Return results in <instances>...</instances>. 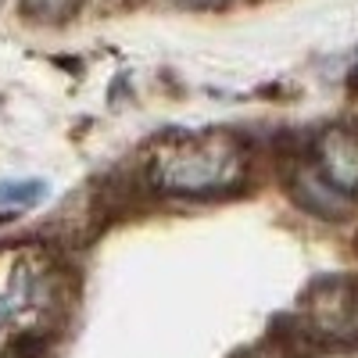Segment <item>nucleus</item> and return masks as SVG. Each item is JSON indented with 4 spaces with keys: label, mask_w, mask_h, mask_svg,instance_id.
Wrapping results in <instances>:
<instances>
[{
    "label": "nucleus",
    "mask_w": 358,
    "mask_h": 358,
    "mask_svg": "<svg viewBox=\"0 0 358 358\" xmlns=\"http://www.w3.org/2000/svg\"><path fill=\"white\" fill-rule=\"evenodd\" d=\"M176 4H187V8H212V4H222V0H176Z\"/></svg>",
    "instance_id": "6e6552de"
},
{
    "label": "nucleus",
    "mask_w": 358,
    "mask_h": 358,
    "mask_svg": "<svg viewBox=\"0 0 358 358\" xmlns=\"http://www.w3.org/2000/svg\"><path fill=\"white\" fill-rule=\"evenodd\" d=\"M294 197L305 212H312L319 219H344L351 212V197L341 194L334 183H326L315 165H305L294 176Z\"/></svg>",
    "instance_id": "20e7f679"
},
{
    "label": "nucleus",
    "mask_w": 358,
    "mask_h": 358,
    "mask_svg": "<svg viewBox=\"0 0 358 358\" xmlns=\"http://www.w3.org/2000/svg\"><path fill=\"white\" fill-rule=\"evenodd\" d=\"M76 0H22V11L33 18H65Z\"/></svg>",
    "instance_id": "423d86ee"
},
{
    "label": "nucleus",
    "mask_w": 358,
    "mask_h": 358,
    "mask_svg": "<svg viewBox=\"0 0 358 358\" xmlns=\"http://www.w3.org/2000/svg\"><path fill=\"white\" fill-rule=\"evenodd\" d=\"M305 330L322 341H358V280H322L305 305Z\"/></svg>",
    "instance_id": "f03ea898"
},
{
    "label": "nucleus",
    "mask_w": 358,
    "mask_h": 358,
    "mask_svg": "<svg viewBox=\"0 0 358 358\" xmlns=\"http://www.w3.org/2000/svg\"><path fill=\"white\" fill-rule=\"evenodd\" d=\"M241 358H283V351H280V348H258V351L241 355Z\"/></svg>",
    "instance_id": "0eeeda50"
},
{
    "label": "nucleus",
    "mask_w": 358,
    "mask_h": 358,
    "mask_svg": "<svg viewBox=\"0 0 358 358\" xmlns=\"http://www.w3.org/2000/svg\"><path fill=\"white\" fill-rule=\"evenodd\" d=\"M244 172L241 143L226 133H204L172 143L155 162V183L165 194H219Z\"/></svg>",
    "instance_id": "f257e3e1"
},
{
    "label": "nucleus",
    "mask_w": 358,
    "mask_h": 358,
    "mask_svg": "<svg viewBox=\"0 0 358 358\" xmlns=\"http://www.w3.org/2000/svg\"><path fill=\"white\" fill-rule=\"evenodd\" d=\"M47 197L43 179H0V204H18V208H33Z\"/></svg>",
    "instance_id": "39448f33"
},
{
    "label": "nucleus",
    "mask_w": 358,
    "mask_h": 358,
    "mask_svg": "<svg viewBox=\"0 0 358 358\" xmlns=\"http://www.w3.org/2000/svg\"><path fill=\"white\" fill-rule=\"evenodd\" d=\"M315 169L326 183H334L341 194H358V136L348 129H330L319 140Z\"/></svg>",
    "instance_id": "7ed1b4c3"
}]
</instances>
